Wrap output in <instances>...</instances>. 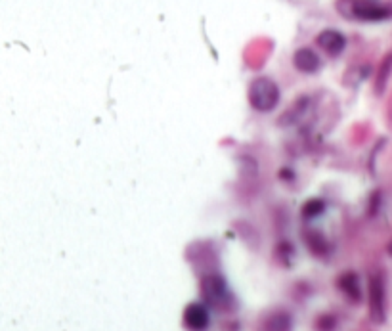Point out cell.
<instances>
[{"mask_svg": "<svg viewBox=\"0 0 392 331\" xmlns=\"http://www.w3.org/2000/svg\"><path fill=\"white\" fill-rule=\"evenodd\" d=\"M184 324L192 331H203L209 325V312L199 302L188 305L184 310Z\"/></svg>", "mask_w": 392, "mask_h": 331, "instance_id": "obj_6", "label": "cell"}, {"mask_svg": "<svg viewBox=\"0 0 392 331\" xmlns=\"http://www.w3.org/2000/svg\"><path fill=\"white\" fill-rule=\"evenodd\" d=\"M333 318L331 316H322L318 320V330L319 331H331L333 330Z\"/></svg>", "mask_w": 392, "mask_h": 331, "instance_id": "obj_12", "label": "cell"}, {"mask_svg": "<svg viewBox=\"0 0 392 331\" xmlns=\"http://www.w3.org/2000/svg\"><path fill=\"white\" fill-rule=\"evenodd\" d=\"M249 102L259 111H272L280 102V88L268 77H257L249 84Z\"/></svg>", "mask_w": 392, "mask_h": 331, "instance_id": "obj_2", "label": "cell"}, {"mask_svg": "<svg viewBox=\"0 0 392 331\" xmlns=\"http://www.w3.org/2000/svg\"><path fill=\"white\" fill-rule=\"evenodd\" d=\"M368 297H370V316L375 324H383L386 320V291L385 282L379 274H373L368 286Z\"/></svg>", "mask_w": 392, "mask_h": 331, "instance_id": "obj_4", "label": "cell"}, {"mask_svg": "<svg viewBox=\"0 0 392 331\" xmlns=\"http://www.w3.org/2000/svg\"><path fill=\"white\" fill-rule=\"evenodd\" d=\"M293 63H295V68L299 71H303V73H316L322 66V61H319L318 54L310 50V48H299L293 56Z\"/></svg>", "mask_w": 392, "mask_h": 331, "instance_id": "obj_7", "label": "cell"}, {"mask_svg": "<svg viewBox=\"0 0 392 331\" xmlns=\"http://www.w3.org/2000/svg\"><path fill=\"white\" fill-rule=\"evenodd\" d=\"M304 243L308 245V249H310L316 256H326L327 251H329V245H327L326 238H324L319 232H316V230L304 232Z\"/></svg>", "mask_w": 392, "mask_h": 331, "instance_id": "obj_9", "label": "cell"}, {"mask_svg": "<svg viewBox=\"0 0 392 331\" xmlns=\"http://www.w3.org/2000/svg\"><path fill=\"white\" fill-rule=\"evenodd\" d=\"M316 43L318 46L324 50L326 54L329 56H339L342 50H345V46H347V38L342 33L335 29H326L319 33L318 37H316Z\"/></svg>", "mask_w": 392, "mask_h": 331, "instance_id": "obj_5", "label": "cell"}, {"mask_svg": "<svg viewBox=\"0 0 392 331\" xmlns=\"http://www.w3.org/2000/svg\"><path fill=\"white\" fill-rule=\"evenodd\" d=\"M201 293H203V299L211 307L220 310L228 309L229 291L223 276H218V274L205 276V278L201 279Z\"/></svg>", "mask_w": 392, "mask_h": 331, "instance_id": "obj_3", "label": "cell"}, {"mask_svg": "<svg viewBox=\"0 0 392 331\" xmlns=\"http://www.w3.org/2000/svg\"><path fill=\"white\" fill-rule=\"evenodd\" d=\"M386 251H389V253H391V255H392V241H391V243H389V247H386Z\"/></svg>", "mask_w": 392, "mask_h": 331, "instance_id": "obj_13", "label": "cell"}, {"mask_svg": "<svg viewBox=\"0 0 392 331\" xmlns=\"http://www.w3.org/2000/svg\"><path fill=\"white\" fill-rule=\"evenodd\" d=\"M291 316H289L287 312H274V314H270V316L264 320V324H262V330L264 331H291Z\"/></svg>", "mask_w": 392, "mask_h": 331, "instance_id": "obj_10", "label": "cell"}, {"mask_svg": "<svg viewBox=\"0 0 392 331\" xmlns=\"http://www.w3.org/2000/svg\"><path fill=\"white\" fill-rule=\"evenodd\" d=\"M339 287L342 293L347 295L350 301L358 302L362 299V287H360V279L352 272H347L339 278Z\"/></svg>", "mask_w": 392, "mask_h": 331, "instance_id": "obj_8", "label": "cell"}, {"mask_svg": "<svg viewBox=\"0 0 392 331\" xmlns=\"http://www.w3.org/2000/svg\"><path fill=\"white\" fill-rule=\"evenodd\" d=\"M324 213V201L319 199H310L308 203H304L303 207V215L306 219H312V217H318Z\"/></svg>", "mask_w": 392, "mask_h": 331, "instance_id": "obj_11", "label": "cell"}, {"mask_svg": "<svg viewBox=\"0 0 392 331\" xmlns=\"http://www.w3.org/2000/svg\"><path fill=\"white\" fill-rule=\"evenodd\" d=\"M339 2L347 4V10H340V14L360 22H383L392 17V6L383 0H339Z\"/></svg>", "mask_w": 392, "mask_h": 331, "instance_id": "obj_1", "label": "cell"}]
</instances>
